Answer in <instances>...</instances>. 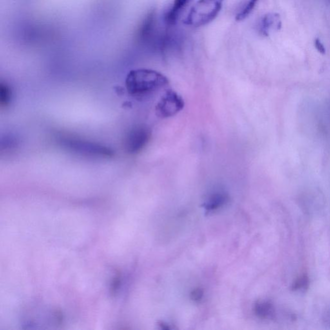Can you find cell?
I'll return each instance as SVG.
<instances>
[{"instance_id": "1", "label": "cell", "mask_w": 330, "mask_h": 330, "mask_svg": "<svg viewBox=\"0 0 330 330\" xmlns=\"http://www.w3.org/2000/svg\"><path fill=\"white\" fill-rule=\"evenodd\" d=\"M168 82V78L158 71L140 68L128 72L126 86L129 94L144 97L164 88Z\"/></svg>"}, {"instance_id": "2", "label": "cell", "mask_w": 330, "mask_h": 330, "mask_svg": "<svg viewBox=\"0 0 330 330\" xmlns=\"http://www.w3.org/2000/svg\"><path fill=\"white\" fill-rule=\"evenodd\" d=\"M224 0H198L185 18L186 26L199 28L216 18L222 10Z\"/></svg>"}, {"instance_id": "3", "label": "cell", "mask_w": 330, "mask_h": 330, "mask_svg": "<svg viewBox=\"0 0 330 330\" xmlns=\"http://www.w3.org/2000/svg\"><path fill=\"white\" fill-rule=\"evenodd\" d=\"M184 106V98L172 90H168L160 98L156 106V114L162 118L174 116Z\"/></svg>"}, {"instance_id": "4", "label": "cell", "mask_w": 330, "mask_h": 330, "mask_svg": "<svg viewBox=\"0 0 330 330\" xmlns=\"http://www.w3.org/2000/svg\"><path fill=\"white\" fill-rule=\"evenodd\" d=\"M151 131L148 127L137 126L127 134L124 140V149L130 154L139 153L150 141Z\"/></svg>"}, {"instance_id": "5", "label": "cell", "mask_w": 330, "mask_h": 330, "mask_svg": "<svg viewBox=\"0 0 330 330\" xmlns=\"http://www.w3.org/2000/svg\"><path fill=\"white\" fill-rule=\"evenodd\" d=\"M63 144L71 150L81 154L107 158L113 156V152L110 148L94 142L77 139H66Z\"/></svg>"}, {"instance_id": "6", "label": "cell", "mask_w": 330, "mask_h": 330, "mask_svg": "<svg viewBox=\"0 0 330 330\" xmlns=\"http://www.w3.org/2000/svg\"><path fill=\"white\" fill-rule=\"evenodd\" d=\"M282 26V19L278 13H268L260 20L258 32L262 36H268L273 31H278Z\"/></svg>"}, {"instance_id": "7", "label": "cell", "mask_w": 330, "mask_h": 330, "mask_svg": "<svg viewBox=\"0 0 330 330\" xmlns=\"http://www.w3.org/2000/svg\"><path fill=\"white\" fill-rule=\"evenodd\" d=\"M156 26L155 11H151L142 21L138 30V37L142 42H148L152 39Z\"/></svg>"}, {"instance_id": "8", "label": "cell", "mask_w": 330, "mask_h": 330, "mask_svg": "<svg viewBox=\"0 0 330 330\" xmlns=\"http://www.w3.org/2000/svg\"><path fill=\"white\" fill-rule=\"evenodd\" d=\"M191 0H174L173 5L164 15V21L167 24L173 26L179 19L182 11Z\"/></svg>"}, {"instance_id": "9", "label": "cell", "mask_w": 330, "mask_h": 330, "mask_svg": "<svg viewBox=\"0 0 330 330\" xmlns=\"http://www.w3.org/2000/svg\"><path fill=\"white\" fill-rule=\"evenodd\" d=\"M274 309L270 303L268 302H260L256 305V312L257 315L262 318H270L274 315Z\"/></svg>"}, {"instance_id": "10", "label": "cell", "mask_w": 330, "mask_h": 330, "mask_svg": "<svg viewBox=\"0 0 330 330\" xmlns=\"http://www.w3.org/2000/svg\"><path fill=\"white\" fill-rule=\"evenodd\" d=\"M12 98V91L6 84L2 82L0 84V104L2 106H6L10 104Z\"/></svg>"}, {"instance_id": "11", "label": "cell", "mask_w": 330, "mask_h": 330, "mask_svg": "<svg viewBox=\"0 0 330 330\" xmlns=\"http://www.w3.org/2000/svg\"><path fill=\"white\" fill-rule=\"evenodd\" d=\"M258 2V0H249L247 2L246 6L236 16V20L238 22H242L248 17L249 15L252 12L254 8H256Z\"/></svg>"}, {"instance_id": "12", "label": "cell", "mask_w": 330, "mask_h": 330, "mask_svg": "<svg viewBox=\"0 0 330 330\" xmlns=\"http://www.w3.org/2000/svg\"><path fill=\"white\" fill-rule=\"evenodd\" d=\"M227 197L224 194H216L212 196L207 202L206 208L208 209H214L218 208L220 205L224 204L226 202Z\"/></svg>"}, {"instance_id": "13", "label": "cell", "mask_w": 330, "mask_h": 330, "mask_svg": "<svg viewBox=\"0 0 330 330\" xmlns=\"http://www.w3.org/2000/svg\"><path fill=\"white\" fill-rule=\"evenodd\" d=\"M309 286L308 278L306 276H303L298 278L293 284V289L295 290H304L307 289Z\"/></svg>"}, {"instance_id": "14", "label": "cell", "mask_w": 330, "mask_h": 330, "mask_svg": "<svg viewBox=\"0 0 330 330\" xmlns=\"http://www.w3.org/2000/svg\"><path fill=\"white\" fill-rule=\"evenodd\" d=\"M314 44H315L316 48L318 50V52L322 54H324L326 53V48L324 44L320 42V40L318 38L316 39L315 42H314Z\"/></svg>"}]
</instances>
